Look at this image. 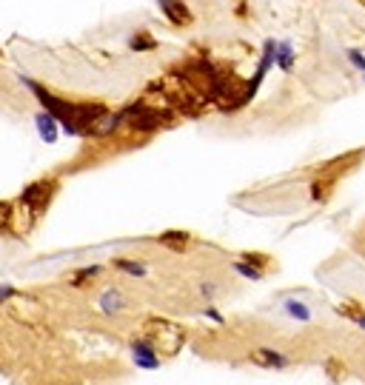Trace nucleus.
Returning <instances> with one entry per match:
<instances>
[{
    "mask_svg": "<svg viewBox=\"0 0 365 385\" xmlns=\"http://www.w3.org/2000/svg\"><path fill=\"white\" fill-rule=\"evenodd\" d=\"M337 311H340L345 320H351V322H357V325H365V308H362L357 300H349V302L337 305Z\"/></svg>",
    "mask_w": 365,
    "mask_h": 385,
    "instance_id": "0eeeda50",
    "label": "nucleus"
},
{
    "mask_svg": "<svg viewBox=\"0 0 365 385\" xmlns=\"http://www.w3.org/2000/svg\"><path fill=\"white\" fill-rule=\"evenodd\" d=\"M248 362L260 365V368H285V365H291V360L274 349H252L248 351Z\"/></svg>",
    "mask_w": 365,
    "mask_h": 385,
    "instance_id": "7ed1b4c3",
    "label": "nucleus"
},
{
    "mask_svg": "<svg viewBox=\"0 0 365 385\" xmlns=\"http://www.w3.org/2000/svg\"><path fill=\"white\" fill-rule=\"evenodd\" d=\"M160 3H163V14L175 26H188L191 23V12H188L186 3H180V0H160Z\"/></svg>",
    "mask_w": 365,
    "mask_h": 385,
    "instance_id": "39448f33",
    "label": "nucleus"
},
{
    "mask_svg": "<svg viewBox=\"0 0 365 385\" xmlns=\"http://www.w3.org/2000/svg\"><path fill=\"white\" fill-rule=\"evenodd\" d=\"M243 260L252 265V268H257V272H265V268L272 265V257H268V254H257V252H245Z\"/></svg>",
    "mask_w": 365,
    "mask_h": 385,
    "instance_id": "9d476101",
    "label": "nucleus"
},
{
    "mask_svg": "<svg viewBox=\"0 0 365 385\" xmlns=\"http://www.w3.org/2000/svg\"><path fill=\"white\" fill-rule=\"evenodd\" d=\"M111 268H118V272H126L131 277H143L146 274V265L143 263H134V260H111Z\"/></svg>",
    "mask_w": 365,
    "mask_h": 385,
    "instance_id": "6e6552de",
    "label": "nucleus"
},
{
    "mask_svg": "<svg viewBox=\"0 0 365 385\" xmlns=\"http://www.w3.org/2000/svg\"><path fill=\"white\" fill-rule=\"evenodd\" d=\"M143 331H146V340L155 345L157 354H163V357H175V354L183 349V342H186V331L180 329V325L168 322V320L151 317V320L143 325Z\"/></svg>",
    "mask_w": 365,
    "mask_h": 385,
    "instance_id": "f257e3e1",
    "label": "nucleus"
},
{
    "mask_svg": "<svg viewBox=\"0 0 365 385\" xmlns=\"http://www.w3.org/2000/svg\"><path fill=\"white\" fill-rule=\"evenodd\" d=\"M100 274V268L94 265V268H83V272H78V277H71V285H83V283H89V280H94Z\"/></svg>",
    "mask_w": 365,
    "mask_h": 385,
    "instance_id": "ddd939ff",
    "label": "nucleus"
},
{
    "mask_svg": "<svg viewBox=\"0 0 365 385\" xmlns=\"http://www.w3.org/2000/svg\"><path fill=\"white\" fill-rule=\"evenodd\" d=\"M14 220V206L12 203H0V231H6Z\"/></svg>",
    "mask_w": 365,
    "mask_h": 385,
    "instance_id": "9b49d317",
    "label": "nucleus"
},
{
    "mask_svg": "<svg viewBox=\"0 0 365 385\" xmlns=\"http://www.w3.org/2000/svg\"><path fill=\"white\" fill-rule=\"evenodd\" d=\"M160 245H166L168 252H186L188 243H191V234L188 231H166V234L157 237Z\"/></svg>",
    "mask_w": 365,
    "mask_h": 385,
    "instance_id": "423d86ee",
    "label": "nucleus"
},
{
    "mask_svg": "<svg viewBox=\"0 0 365 385\" xmlns=\"http://www.w3.org/2000/svg\"><path fill=\"white\" fill-rule=\"evenodd\" d=\"M325 374H329L331 382H342L345 377H349V368H345V362H342V360L331 357L329 362H325Z\"/></svg>",
    "mask_w": 365,
    "mask_h": 385,
    "instance_id": "1a4fd4ad",
    "label": "nucleus"
},
{
    "mask_svg": "<svg viewBox=\"0 0 365 385\" xmlns=\"http://www.w3.org/2000/svg\"><path fill=\"white\" fill-rule=\"evenodd\" d=\"M131 351H134V360H137V365H143V368H157V365H160L157 349L148 340H134L131 342Z\"/></svg>",
    "mask_w": 365,
    "mask_h": 385,
    "instance_id": "20e7f679",
    "label": "nucleus"
},
{
    "mask_svg": "<svg viewBox=\"0 0 365 385\" xmlns=\"http://www.w3.org/2000/svg\"><path fill=\"white\" fill-rule=\"evenodd\" d=\"M157 43L155 41H151V37L146 34V32H140L137 37H134V41H131V49H137V52H146V49H155Z\"/></svg>",
    "mask_w": 365,
    "mask_h": 385,
    "instance_id": "f8f14e48",
    "label": "nucleus"
},
{
    "mask_svg": "<svg viewBox=\"0 0 365 385\" xmlns=\"http://www.w3.org/2000/svg\"><path fill=\"white\" fill-rule=\"evenodd\" d=\"M54 191H57V183H54V180H37V183H32V186L23 191V195H21V206H23V211L29 214L32 223L49 208V203H52V197H54Z\"/></svg>",
    "mask_w": 365,
    "mask_h": 385,
    "instance_id": "f03ea898",
    "label": "nucleus"
}]
</instances>
